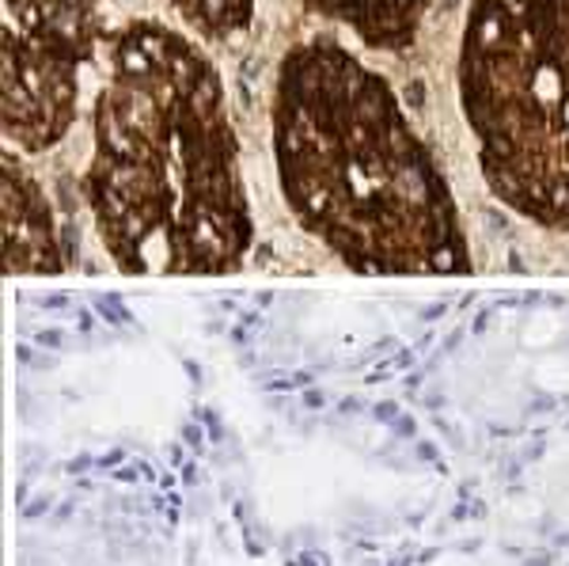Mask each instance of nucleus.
<instances>
[{"instance_id":"obj_4","label":"nucleus","mask_w":569,"mask_h":566,"mask_svg":"<svg viewBox=\"0 0 569 566\" xmlns=\"http://www.w3.org/2000/svg\"><path fill=\"white\" fill-rule=\"evenodd\" d=\"M96 39L99 0H4L0 126L8 149L46 152L69 133Z\"/></svg>"},{"instance_id":"obj_7","label":"nucleus","mask_w":569,"mask_h":566,"mask_svg":"<svg viewBox=\"0 0 569 566\" xmlns=\"http://www.w3.org/2000/svg\"><path fill=\"white\" fill-rule=\"evenodd\" d=\"M168 4L190 31L206 39H232L247 31L254 16V0H168Z\"/></svg>"},{"instance_id":"obj_5","label":"nucleus","mask_w":569,"mask_h":566,"mask_svg":"<svg viewBox=\"0 0 569 566\" xmlns=\"http://www.w3.org/2000/svg\"><path fill=\"white\" fill-rule=\"evenodd\" d=\"M0 228H4V270L8 274H58L66 270L58 221L42 182L23 168L12 149L0 160Z\"/></svg>"},{"instance_id":"obj_2","label":"nucleus","mask_w":569,"mask_h":566,"mask_svg":"<svg viewBox=\"0 0 569 566\" xmlns=\"http://www.w3.org/2000/svg\"><path fill=\"white\" fill-rule=\"evenodd\" d=\"M270 122L292 217L350 270H471L445 171L388 80L342 42L311 39L284 53Z\"/></svg>"},{"instance_id":"obj_1","label":"nucleus","mask_w":569,"mask_h":566,"mask_svg":"<svg viewBox=\"0 0 569 566\" xmlns=\"http://www.w3.org/2000/svg\"><path fill=\"white\" fill-rule=\"evenodd\" d=\"M91 137L88 206L126 274L198 278L247 259L240 141L220 72L190 34L156 20L114 34Z\"/></svg>"},{"instance_id":"obj_6","label":"nucleus","mask_w":569,"mask_h":566,"mask_svg":"<svg viewBox=\"0 0 569 566\" xmlns=\"http://www.w3.org/2000/svg\"><path fill=\"white\" fill-rule=\"evenodd\" d=\"M311 12L346 27L372 50H402L415 42L433 0H305Z\"/></svg>"},{"instance_id":"obj_3","label":"nucleus","mask_w":569,"mask_h":566,"mask_svg":"<svg viewBox=\"0 0 569 566\" xmlns=\"http://www.w3.org/2000/svg\"><path fill=\"white\" fill-rule=\"evenodd\" d=\"M456 88L482 179L512 214L569 228V0H471Z\"/></svg>"}]
</instances>
